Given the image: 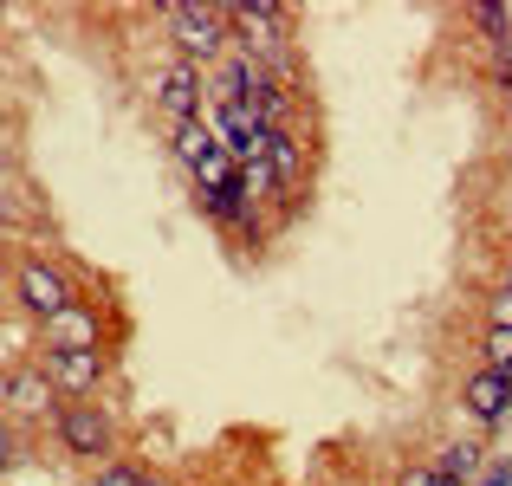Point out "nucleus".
<instances>
[{
	"label": "nucleus",
	"instance_id": "obj_1",
	"mask_svg": "<svg viewBox=\"0 0 512 486\" xmlns=\"http://www.w3.org/2000/svg\"><path fill=\"white\" fill-rule=\"evenodd\" d=\"M169 26H175V46H182V65H208L227 52V7H195V0H175L169 7Z\"/></svg>",
	"mask_w": 512,
	"mask_h": 486
},
{
	"label": "nucleus",
	"instance_id": "obj_2",
	"mask_svg": "<svg viewBox=\"0 0 512 486\" xmlns=\"http://www.w3.org/2000/svg\"><path fill=\"white\" fill-rule=\"evenodd\" d=\"M59 441H65L72 454L104 461V454H111V422H104L98 402H65V409H59Z\"/></svg>",
	"mask_w": 512,
	"mask_h": 486
},
{
	"label": "nucleus",
	"instance_id": "obj_3",
	"mask_svg": "<svg viewBox=\"0 0 512 486\" xmlns=\"http://www.w3.org/2000/svg\"><path fill=\"white\" fill-rule=\"evenodd\" d=\"M156 104H163V117H169L175 130L195 124V117H201V78H195V65H169V72H156Z\"/></svg>",
	"mask_w": 512,
	"mask_h": 486
},
{
	"label": "nucleus",
	"instance_id": "obj_4",
	"mask_svg": "<svg viewBox=\"0 0 512 486\" xmlns=\"http://www.w3.org/2000/svg\"><path fill=\"white\" fill-rule=\"evenodd\" d=\"M20 305H26L33 318H46V324H52V318L65 312V305H72V292H65V279L52 273L46 260H26V266H20Z\"/></svg>",
	"mask_w": 512,
	"mask_h": 486
},
{
	"label": "nucleus",
	"instance_id": "obj_5",
	"mask_svg": "<svg viewBox=\"0 0 512 486\" xmlns=\"http://www.w3.org/2000/svg\"><path fill=\"white\" fill-rule=\"evenodd\" d=\"M46 376L59 389H72V396H91L104 383V357L98 350H46Z\"/></svg>",
	"mask_w": 512,
	"mask_h": 486
},
{
	"label": "nucleus",
	"instance_id": "obj_6",
	"mask_svg": "<svg viewBox=\"0 0 512 486\" xmlns=\"http://www.w3.org/2000/svg\"><path fill=\"white\" fill-rule=\"evenodd\" d=\"M52 396H59V383L46 370H7V409L13 415H46Z\"/></svg>",
	"mask_w": 512,
	"mask_h": 486
},
{
	"label": "nucleus",
	"instance_id": "obj_7",
	"mask_svg": "<svg viewBox=\"0 0 512 486\" xmlns=\"http://www.w3.org/2000/svg\"><path fill=\"white\" fill-rule=\"evenodd\" d=\"M467 409H474L480 422H500V415L512 409V376H500V370H480L474 383H467Z\"/></svg>",
	"mask_w": 512,
	"mask_h": 486
},
{
	"label": "nucleus",
	"instance_id": "obj_8",
	"mask_svg": "<svg viewBox=\"0 0 512 486\" xmlns=\"http://www.w3.org/2000/svg\"><path fill=\"white\" fill-rule=\"evenodd\" d=\"M266 169H273V182H279V188L299 182L305 156H299V137H292V130H266Z\"/></svg>",
	"mask_w": 512,
	"mask_h": 486
},
{
	"label": "nucleus",
	"instance_id": "obj_9",
	"mask_svg": "<svg viewBox=\"0 0 512 486\" xmlns=\"http://www.w3.org/2000/svg\"><path fill=\"white\" fill-rule=\"evenodd\" d=\"M46 331H52V350H98V324L78 312V305H65Z\"/></svg>",
	"mask_w": 512,
	"mask_h": 486
},
{
	"label": "nucleus",
	"instance_id": "obj_10",
	"mask_svg": "<svg viewBox=\"0 0 512 486\" xmlns=\"http://www.w3.org/2000/svg\"><path fill=\"white\" fill-rule=\"evenodd\" d=\"M480 467H487V448H474V441H454V448H441L435 474H448V480L474 486V480H480Z\"/></svg>",
	"mask_w": 512,
	"mask_h": 486
},
{
	"label": "nucleus",
	"instance_id": "obj_11",
	"mask_svg": "<svg viewBox=\"0 0 512 486\" xmlns=\"http://www.w3.org/2000/svg\"><path fill=\"white\" fill-rule=\"evenodd\" d=\"M214 150H221V137H214V130L201 124V117H195V124H182V130H175V156H182L188 169H201V162H208Z\"/></svg>",
	"mask_w": 512,
	"mask_h": 486
},
{
	"label": "nucleus",
	"instance_id": "obj_12",
	"mask_svg": "<svg viewBox=\"0 0 512 486\" xmlns=\"http://www.w3.org/2000/svg\"><path fill=\"white\" fill-rule=\"evenodd\" d=\"M39 208L33 201H20V188H7V175H0V227H33Z\"/></svg>",
	"mask_w": 512,
	"mask_h": 486
},
{
	"label": "nucleus",
	"instance_id": "obj_13",
	"mask_svg": "<svg viewBox=\"0 0 512 486\" xmlns=\"http://www.w3.org/2000/svg\"><path fill=\"white\" fill-rule=\"evenodd\" d=\"M240 188H247V201H260V195H273V169H266V162H247V169H240Z\"/></svg>",
	"mask_w": 512,
	"mask_h": 486
},
{
	"label": "nucleus",
	"instance_id": "obj_14",
	"mask_svg": "<svg viewBox=\"0 0 512 486\" xmlns=\"http://www.w3.org/2000/svg\"><path fill=\"white\" fill-rule=\"evenodd\" d=\"M487 370L512 376V331H487Z\"/></svg>",
	"mask_w": 512,
	"mask_h": 486
},
{
	"label": "nucleus",
	"instance_id": "obj_15",
	"mask_svg": "<svg viewBox=\"0 0 512 486\" xmlns=\"http://www.w3.org/2000/svg\"><path fill=\"white\" fill-rule=\"evenodd\" d=\"M474 486H512V461H506V454H493V461L480 467V480H474Z\"/></svg>",
	"mask_w": 512,
	"mask_h": 486
},
{
	"label": "nucleus",
	"instance_id": "obj_16",
	"mask_svg": "<svg viewBox=\"0 0 512 486\" xmlns=\"http://www.w3.org/2000/svg\"><path fill=\"white\" fill-rule=\"evenodd\" d=\"M474 20L487 26V33H506V26H512V13H506V7H474Z\"/></svg>",
	"mask_w": 512,
	"mask_h": 486
},
{
	"label": "nucleus",
	"instance_id": "obj_17",
	"mask_svg": "<svg viewBox=\"0 0 512 486\" xmlns=\"http://www.w3.org/2000/svg\"><path fill=\"white\" fill-rule=\"evenodd\" d=\"M493 331H512V292L493 299Z\"/></svg>",
	"mask_w": 512,
	"mask_h": 486
},
{
	"label": "nucleus",
	"instance_id": "obj_18",
	"mask_svg": "<svg viewBox=\"0 0 512 486\" xmlns=\"http://www.w3.org/2000/svg\"><path fill=\"white\" fill-rule=\"evenodd\" d=\"M396 486H435V467H402Z\"/></svg>",
	"mask_w": 512,
	"mask_h": 486
},
{
	"label": "nucleus",
	"instance_id": "obj_19",
	"mask_svg": "<svg viewBox=\"0 0 512 486\" xmlns=\"http://www.w3.org/2000/svg\"><path fill=\"white\" fill-rule=\"evenodd\" d=\"M13 461V441H7V422H0V467Z\"/></svg>",
	"mask_w": 512,
	"mask_h": 486
},
{
	"label": "nucleus",
	"instance_id": "obj_20",
	"mask_svg": "<svg viewBox=\"0 0 512 486\" xmlns=\"http://www.w3.org/2000/svg\"><path fill=\"white\" fill-rule=\"evenodd\" d=\"M500 72H506V91H512V46H506V65H500Z\"/></svg>",
	"mask_w": 512,
	"mask_h": 486
},
{
	"label": "nucleus",
	"instance_id": "obj_21",
	"mask_svg": "<svg viewBox=\"0 0 512 486\" xmlns=\"http://www.w3.org/2000/svg\"><path fill=\"white\" fill-rule=\"evenodd\" d=\"M435 486H461V480H448V474H435Z\"/></svg>",
	"mask_w": 512,
	"mask_h": 486
},
{
	"label": "nucleus",
	"instance_id": "obj_22",
	"mask_svg": "<svg viewBox=\"0 0 512 486\" xmlns=\"http://www.w3.org/2000/svg\"><path fill=\"white\" fill-rule=\"evenodd\" d=\"M506 292H512V286H506Z\"/></svg>",
	"mask_w": 512,
	"mask_h": 486
}]
</instances>
